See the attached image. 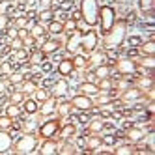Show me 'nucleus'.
Here are the masks:
<instances>
[{"mask_svg":"<svg viewBox=\"0 0 155 155\" xmlns=\"http://www.w3.org/2000/svg\"><path fill=\"white\" fill-rule=\"evenodd\" d=\"M36 148H38V137H34L32 133H26L15 142L13 153H34Z\"/></svg>","mask_w":155,"mask_h":155,"instance_id":"nucleus-4","label":"nucleus"},{"mask_svg":"<svg viewBox=\"0 0 155 155\" xmlns=\"http://www.w3.org/2000/svg\"><path fill=\"white\" fill-rule=\"evenodd\" d=\"M30 36V30L28 28H17V38L19 39H25V38H28Z\"/></svg>","mask_w":155,"mask_h":155,"instance_id":"nucleus-48","label":"nucleus"},{"mask_svg":"<svg viewBox=\"0 0 155 155\" xmlns=\"http://www.w3.org/2000/svg\"><path fill=\"white\" fill-rule=\"evenodd\" d=\"M101 146H103V142H101V137H97L95 133H92V135H88V137H86V150L94 151V150L101 148Z\"/></svg>","mask_w":155,"mask_h":155,"instance_id":"nucleus-17","label":"nucleus"},{"mask_svg":"<svg viewBox=\"0 0 155 155\" xmlns=\"http://www.w3.org/2000/svg\"><path fill=\"white\" fill-rule=\"evenodd\" d=\"M52 17H54L52 9H41V13H39V21H41V23H51Z\"/></svg>","mask_w":155,"mask_h":155,"instance_id":"nucleus-36","label":"nucleus"},{"mask_svg":"<svg viewBox=\"0 0 155 155\" xmlns=\"http://www.w3.org/2000/svg\"><path fill=\"white\" fill-rule=\"evenodd\" d=\"M116 155H131V153H135V150H133L131 146H120L118 150H114Z\"/></svg>","mask_w":155,"mask_h":155,"instance_id":"nucleus-44","label":"nucleus"},{"mask_svg":"<svg viewBox=\"0 0 155 155\" xmlns=\"http://www.w3.org/2000/svg\"><path fill=\"white\" fill-rule=\"evenodd\" d=\"M118 88H120V90H125V88H127V82H118Z\"/></svg>","mask_w":155,"mask_h":155,"instance_id":"nucleus-57","label":"nucleus"},{"mask_svg":"<svg viewBox=\"0 0 155 155\" xmlns=\"http://www.w3.org/2000/svg\"><path fill=\"white\" fill-rule=\"evenodd\" d=\"M114 23H116V12H114V8H110V6L99 8V26H101L103 34H107V32L114 26Z\"/></svg>","mask_w":155,"mask_h":155,"instance_id":"nucleus-5","label":"nucleus"},{"mask_svg":"<svg viewBox=\"0 0 155 155\" xmlns=\"http://www.w3.org/2000/svg\"><path fill=\"white\" fill-rule=\"evenodd\" d=\"M41 69H43V73H51V71H52V64H51V62H43Z\"/></svg>","mask_w":155,"mask_h":155,"instance_id":"nucleus-54","label":"nucleus"},{"mask_svg":"<svg viewBox=\"0 0 155 155\" xmlns=\"http://www.w3.org/2000/svg\"><path fill=\"white\" fill-rule=\"evenodd\" d=\"M138 8L142 9V12H151L153 0H138Z\"/></svg>","mask_w":155,"mask_h":155,"instance_id":"nucleus-42","label":"nucleus"},{"mask_svg":"<svg viewBox=\"0 0 155 155\" xmlns=\"http://www.w3.org/2000/svg\"><path fill=\"white\" fill-rule=\"evenodd\" d=\"M73 60V65H75V69H84L86 65H88V60L84 58V56H81V54H77L75 58H71Z\"/></svg>","mask_w":155,"mask_h":155,"instance_id":"nucleus-35","label":"nucleus"},{"mask_svg":"<svg viewBox=\"0 0 155 155\" xmlns=\"http://www.w3.org/2000/svg\"><path fill=\"white\" fill-rule=\"evenodd\" d=\"M2 92H6V84L0 81V94H2Z\"/></svg>","mask_w":155,"mask_h":155,"instance_id":"nucleus-58","label":"nucleus"},{"mask_svg":"<svg viewBox=\"0 0 155 155\" xmlns=\"http://www.w3.org/2000/svg\"><path fill=\"white\" fill-rule=\"evenodd\" d=\"M38 88H39L38 82L32 81V79H25L23 82H21V92H23V94H34Z\"/></svg>","mask_w":155,"mask_h":155,"instance_id":"nucleus-19","label":"nucleus"},{"mask_svg":"<svg viewBox=\"0 0 155 155\" xmlns=\"http://www.w3.org/2000/svg\"><path fill=\"white\" fill-rule=\"evenodd\" d=\"M6 34L9 39H15L17 38V28H6Z\"/></svg>","mask_w":155,"mask_h":155,"instance_id":"nucleus-53","label":"nucleus"},{"mask_svg":"<svg viewBox=\"0 0 155 155\" xmlns=\"http://www.w3.org/2000/svg\"><path fill=\"white\" fill-rule=\"evenodd\" d=\"M94 75L97 79H105V77H110V68L107 64H101V65H95L94 68Z\"/></svg>","mask_w":155,"mask_h":155,"instance_id":"nucleus-24","label":"nucleus"},{"mask_svg":"<svg viewBox=\"0 0 155 155\" xmlns=\"http://www.w3.org/2000/svg\"><path fill=\"white\" fill-rule=\"evenodd\" d=\"M99 43V36L95 30H88V32H79L75 30L71 32V36L68 38V45H65V51L75 54L77 51H84V52H94L95 47Z\"/></svg>","mask_w":155,"mask_h":155,"instance_id":"nucleus-1","label":"nucleus"},{"mask_svg":"<svg viewBox=\"0 0 155 155\" xmlns=\"http://www.w3.org/2000/svg\"><path fill=\"white\" fill-rule=\"evenodd\" d=\"M47 32H51V34H62L64 32V23H60V21H51L49 26H47Z\"/></svg>","mask_w":155,"mask_h":155,"instance_id":"nucleus-29","label":"nucleus"},{"mask_svg":"<svg viewBox=\"0 0 155 155\" xmlns=\"http://www.w3.org/2000/svg\"><path fill=\"white\" fill-rule=\"evenodd\" d=\"M8 81H9V84H21L25 81V73H21V71H13L12 75H8Z\"/></svg>","mask_w":155,"mask_h":155,"instance_id":"nucleus-33","label":"nucleus"},{"mask_svg":"<svg viewBox=\"0 0 155 155\" xmlns=\"http://www.w3.org/2000/svg\"><path fill=\"white\" fill-rule=\"evenodd\" d=\"M112 81L108 79V77H105V79H99V82H97V88H99V92H110L112 90Z\"/></svg>","mask_w":155,"mask_h":155,"instance_id":"nucleus-31","label":"nucleus"},{"mask_svg":"<svg viewBox=\"0 0 155 155\" xmlns=\"http://www.w3.org/2000/svg\"><path fill=\"white\" fill-rule=\"evenodd\" d=\"M125 137L131 140V142H140L146 138V131L140 129V127H129L127 133H125Z\"/></svg>","mask_w":155,"mask_h":155,"instance_id":"nucleus-13","label":"nucleus"},{"mask_svg":"<svg viewBox=\"0 0 155 155\" xmlns=\"http://www.w3.org/2000/svg\"><path fill=\"white\" fill-rule=\"evenodd\" d=\"M151 86H153V81H151L150 75L140 77V79L137 81V88H140V90H151Z\"/></svg>","mask_w":155,"mask_h":155,"instance_id":"nucleus-26","label":"nucleus"},{"mask_svg":"<svg viewBox=\"0 0 155 155\" xmlns=\"http://www.w3.org/2000/svg\"><path fill=\"white\" fill-rule=\"evenodd\" d=\"M60 45H62V43H60L58 39H45V41L41 43L39 51H43L45 54H52V52H56V51L60 49Z\"/></svg>","mask_w":155,"mask_h":155,"instance_id":"nucleus-15","label":"nucleus"},{"mask_svg":"<svg viewBox=\"0 0 155 155\" xmlns=\"http://www.w3.org/2000/svg\"><path fill=\"white\" fill-rule=\"evenodd\" d=\"M127 41H129V45H131V47H137V45H140V43H142V38L133 36V38H129Z\"/></svg>","mask_w":155,"mask_h":155,"instance_id":"nucleus-49","label":"nucleus"},{"mask_svg":"<svg viewBox=\"0 0 155 155\" xmlns=\"http://www.w3.org/2000/svg\"><path fill=\"white\" fill-rule=\"evenodd\" d=\"M17 2H19V4H26V2H28V0H17Z\"/></svg>","mask_w":155,"mask_h":155,"instance_id":"nucleus-59","label":"nucleus"},{"mask_svg":"<svg viewBox=\"0 0 155 155\" xmlns=\"http://www.w3.org/2000/svg\"><path fill=\"white\" fill-rule=\"evenodd\" d=\"M101 142L105 144V146H114V144H116V137H105V138H101Z\"/></svg>","mask_w":155,"mask_h":155,"instance_id":"nucleus-51","label":"nucleus"},{"mask_svg":"<svg viewBox=\"0 0 155 155\" xmlns=\"http://www.w3.org/2000/svg\"><path fill=\"white\" fill-rule=\"evenodd\" d=\"M8 2H13V0H8Z\"/></svg>","mask_w":155,"mask_h":155,"instance_id":"nucleus-60","label":"nucleus"},{"mask_svg":"<svg viewBox=\"0 0 155 155\" xmlns=\"http://www.w3.org/2000/svg\"><path fill=\"white\" fill-rule=\"evenodd\" d=\"M108 101H110L108 95H97V99H95L94 105H103V103H108Z\"/></svg>","mask_w":155,"mask_h":155,"instance_id":"nucleus-52","label":"nucleus"},{"mask_svg":"<svg viewBox=\"0 0 155 155\" xmlns=\"http://www.w3.org/2000/svg\"><path fill=\"white\" fill-rule=\"evenodd\" d=\"M144 90H140V88H125V92L121 94V99L124 101H135V99H138L142 95Z\"/></svg>","mask_w":155,"mask_h":155,"instance_id":"nucleus-18","label":"nucleus"},{"mask_svg":"<svg viewBox=\"0 0 155 155\" xmlns=\"http://www.w3.org/2000/svg\"><path fill=\"white\" fill-rule=\"evenodd\" d=\"M6 116H9V118H19V116H21V108H19V105L9 103V105L6 107Z\"/></svg>","mask_w":155,"mask_h":155,"instance_id":"nucleus-32","label":"nucleus"},{"mask_svg":"<svg viewBox=\"0 0 155 155\" xmlns=\"http://www.w3.org/2000/svg\"><path fill=\"white\" fill-rule=\"evenodd\" d=\"M125 34H127V23L125 21H116L114 26L105 34V41H103L105 49L112 51V49L121 47V43L125 41Z\"/></svg>","mask_w":155,"mask_h":155,"instance_id":"nucleus-2","label":"nucleus"},{"mask_svg":"<svg viewBox=\"0 0 155 155\" xmlns=\"http://www.w3.org/2000/svg\"><path fill=\"white\" fill-rule=\"evenodd\" d=\"M77 90H79V94H84V95H88V97L99 94L97 84H95V82H88V81H86V82H81L79 86H77Z\"/></svg>","mask_w":155,"mask_h":155,"instance_id":"nucleus-12","label":"nucleus"},{"mask_svg":"<svg viewBox=\"0 0 155 155\" xmlns=\"http://www.w3.org/2000/svg\"><path fill=\"white\" fill-rule=\"evenodd\" d=\"M13 56H15V60H17V62H21V64H25V62L28 60V52H26L25 49H17V51H15V54H13Z\"/></svg>","mask_w":155,"mask_h":155,"instance_id":"nucleus-40","label":"nucleus"},{"mask_svg":"<svg viewBox=\"0 0 155 155\" xmlns=\"http://www.w3.org/2000/svg\"><path fill=\"white\" fill-rule=\"evenodd\" d=\"M23 105H25V112H28V114L39 112V105L36 99H26V101H23Z\"/></svg>","mask_w":155,"mask_h":155,"instance_id":"nucleus-25","label":"nucleus"},{"mask_svg":"<svg viewBox=\"0 0 155 155\" xmlns=\"http://www.w3.org/2000/svg\"><path fill=\"white\" fill-rule=\"evenodd\" d=\"M12 49H13V51H17V49H23V39H19V38L12 39Z\"/></svg>","mask_w":155,"mask_h":155,"instance_id":"nucleus-50","label":"nucleus"},{"mask_svg":"<svg viewBox=\"0 0 155 155\" xmlns=\"http://www.w3.org/2000/svg\"><path fill=\"white\" fill-rule=\"evenodd\" d=\"M56 110H58V114L62 118L64 116H69L71 110H73V105H71V101H62V103H56Z\"/></svg>","mask_w":155,"mask_h":155,"instance_id":"nucleus-21","label":"nucleus"},{"mask_svg":"<svg viewBox=\"0 0 155 155\" xmlns=\"http://www.w3.org/2000/svg\"><path fill=\"white\" fill-rule=\"evenodd\" d=\"M92 56H90V60H88V64H92L94 68L95 65H101L105 60H107V54L105 52H101V51H94V52H90Z\"/></svg>","mask_w":155,"mask_h":155,"instance_id":"nucleus-20","label":"nucleus"},{"mask_svg":"<svg viewBox=\"0 0 155 155\" xmlns=\"http://www.w3.org/2000/svg\"><path fill=\"white\" fill-rule=\"evenodd\" d=\"M77 133V125H73V124H65L64 127H62V138H71L73 135Z\"/></svg>","mask_w":155,"mask_h":155,"instance_id":"nucleus-30","label":"nucleus"},{"mask_svg":"<svg viewBox=\"0 0 155 155\" xmlns=\"http://www.w3.org/2000/svg\"><path fill=\"white\" fill-rule=\"evenodd\" d=\"M51 6H52V0H41V8L43 9H51Z\"/></svg>","mask_w":155,"mask_h":155,"instance_id":"nucleus-56","label":"nucleus"},{"mask_svg":"<svg viewBox=\"0 0 155 155\" xmlns=\"http://www.w3.org/2000/svg\"><path fill=\"white\" fill-rule=\"evenodd\" d=\"M9 25V17L6 13H0V30H6Z\"/></svg>","mask_w":155,"mask_h":155,"instance_id":"nucleus-47","label":"nucleus"},{"mask_svg":"<svg viewBox=\"0 0 155 155\" xmlns=\"http://www.w3.org/2000/svg\"><path fill=\"white\" fill-rule=\"evenodd\" d=\"M75 71V65H73V60L71 58H62L60 64H58V73L62 77H71Z\"/></svg>","mask_w":155,"mask_h":155,"instance_id":"nucleus-11","label":"nucleus"},{"mask_svg":"<svg viewBox=\"0 0 155 155\" xmlns=\"http://www.w3.org/2000/svg\"><path fill=\"white\" fill-rule=\"evenodd\" d=\"M140 65H142V68H146L148 71H151V69L155 68V60H153V56H146V58H140Z\"/></svg>","mask_w":155,"mask_h":155,"instance_id":"nucleus-37","label":"nucleus"},{"mask_svg":"<svg viewBox=\"0 0 155 155\" xmlns=\"http://www.w3.org/2000/svg\"><path fill=\"white\" fill-rule=\"evenodd\" d=\"M13 73V65L9 64V62H4V64H0V75H12Z\"/></svg>","mask_w":155,"mask_h":155,"instance_id":"nucleus-41","label":"nucleus"},{"mask_svg":"<svg viewBox=\"0 0 155 155\" xmlns=\"http://www.w3.org/2000/svg\"><path fill=\"white\" fill-rule=\"evenodd\" d=\"M47 58V54L43 52V51H38V52H32V56H30V60L34 62V64H43V60Z\"/></svg>","mask_w":155,"mask_h":155,"instance_id":"nucleus-38","label":"nucleus"},{"mask_svg":"<svg viewBox=\"0 0 155 155\" xmlns=\"http://www.w3.org/2000/svg\"><path fill=\"white\" fill-rule=\"evenodd\" d=\"M26 26H28V17H17L15 28H26Z\"/></svg>","mask_w":155,"mask_h":155,"instance_id":"nucleus-45","label":"nucleus"},{"mask_svg":"<svg viewBox=\"0 0 155 155\" xmlns=\"http://www.w3.org/2000/svg\"><path fill=\"white\" fill-rule=\"evenodd\" d=\"M77 30V21L75 19H68L64 23V32H75Z\"/></svg>","mask_w":155,"mask_h":155,"instance_id":"nucleus-43","label":"nucleus"},{"mask_svg":"<svg viewBox=\"0 0 155 155\" xmlns=\"http://www.w3.org/2000/svg\"><path fill=\"white\" fill-rule=\"evenodd\" d=\"M54 110H56V97H49L47 101H43V105H41V108H39V112L43 114V116H49V114H52Z\"/></svg>","mask_w":155,"mask_h":155,"instance_id":"nucleus-16","label":"nucleus"},{"mask_svg":"<svg viewBox=\"0 0 155 155\" xmlns=\"http://www.w3.org/2000/svg\"><path fill=\"white\" fill-rule=\"evenodd\" d=\"M58 150H60V146H58L56 140L45 138V142H43L41 148H39V153L41 155H54V153H58Z\"/></svg>","mask_w":155,"mask_h":155,"instance_id":"nucleus-10","label":"nucleus"},{"mask_svg":"<svg viewBox=\"0 0 155 155\" xmlns=\"http://www.w3.org/2000/svg\"><path fill=\"white\" fill-rule=\"evenodd\" d=\"M71 105H73V108H77V110L88 112V110H92L94 101H92V97H88V95H84V94H77V95L71 99Z\"/></svg>","mask_w":155,"mask_h":155,"instance_id":"nucleus-6","label":"nucleus"},{"mask_svg":"<svg viewBox=\"0 0 155 155\" xmlns=\"http://www.w3.org/2000/svg\"><path fill=\"white\" fill-rule=\"evenodd\" d=\"M51 97V92L45 90V88H38V90L34 92V99L38 103H43V101H47V99Z\"/></svg>","mask_w":155,"mask_h":155,"instance_id":"nucleus-28","label":"nucleus"},{"mask_svg":"<svg viewBox=\"0 0 155 155\" xmlns=\"http://www.w3.org/2000/svg\"><path fill=\"white\" fill-rule=\"evenodd\" d=\"M13 127V118H9V116H0V129L2 131H9Z\"/></svg>","mask_w":155,"mask_h":155,"instance_id":"nucleus-34","label":"nucleus"},{"mask_svg":"<svg viewBox=\"0 0 155 155\" xmlns=\"http://www.w3.org/2000/svg\"><path fill=\"white\" fill-rule=\"evenodd\" d=\"M34 41H36V39H34V38H32V36H28V38H25V39H23V47H28V45H34Z\"/></svg>","mask_w":155,"mask_h":155,"instance_id":"nucleus-55","label":"nucleus"},{"mask_svg":"<svg viewBox=\"0 0 155 155\" xmlns=\"http://www.w3.org/2000/svg\"><path fill=\"white\" fill-rule=\"evenodd\" d=\"M103 125H105V121H103V120L94 118L90 124H88V129H90V133H101V131H103Z\"/></svg>","mask_w":155,"mask_h":155,"instance_id":"nucleus-27","label":"nucleus"},{"mask_svg":"<svg viewBox=\"0 0 155 155\" xmlns=\"http://www.w3.org/2000/svg\"><path fill=\"white\" fill-rule=\"evenodd\" d=\"M81 17L88 26L99 23V2L97 0H81Z\"/></svg>","mask_w":155,"mask_h":155,"instance_id":"nucleus-3","label":"nucleus"},{"mask_svg":"<svg viewBox=\"0 0 155 155\" xmlns=\"http://www.w3.org/2000/svg\"><path fill=\"white\" fill-rule=\"evenodd\" d=\"M68 92H69V82L65 79H58L56 82L52 84V88H51V95L52 97H64Z\"/></svg>","mask_w":155,"mask_h":155,"instance_id":"nucleus-9","label":"nucleus"},{"mask_svg":"<svg viewBox=\"0 0 155 155\" xmlns=\"http://www.w3.org/2000/svg\"><path fill=\"white\" fill-rule=\"evenodd\" d=\"M13 146V138L8 131H2L0 129V153H6L9 148Z\"/></svg>","mask_w":155,"mask_h":155,"instance_id":"nucleus-14","label":"nucleus"},{"mask_svg":"<svg viewBox=\"0 0 155 155\" xmlns=\"http://www.w3.org/2000/svg\"><path fill=\"white\" fill-rule=\"evenodd\" d=\"M60 131V121L58 120H47L45 124L39 127V137L43 138H52Z\"/></svg>","mask_w":155,"mask_h":155,"instance_id":"nucleus-7","label":"nucleus"},{"mask_svg":"<svg viewBox=\"0 0 155 155\" xmlns=\"http://www.w3.org/2000/svg\"><path fill=\"white\" fill-rule=\"evenodd\" d=\"M116 68L121 75H133V73H137V64L129 60V58H120L116 62Z\"/></svg>","mask_w":155,"mask_h":155,"instance_id":"nucleus-8","label":"nucleus"},{"mask_svg":"<svg viewBox=\"0 0 155 155\" xmlns=\"http://www.w3.org/2000/svg\"><path fill=\"white\" fill-rule=\"evenodd\" d=\"M28 30H30V36L34 38V39L43 38V36H45V32H47L43 25H30V26H28Z\"/></svg>","mask_w":155,"mask_h":155,"instance_id":"nucleus-22","label":"nucleus"},{"mask_svg":"<svg viewBox=\"0 0 155 155\" xmlns=\"http://www.w3.org/2000/svg\"><path fill=\"white\" fill-rule=\"evenodd\" d=\"M58 153H77V148L73 144H64V148L58 150Z\"/></svg>","mask_w":155,"mask_h":155,"instance_id":"nucleus-46","label":"nucleus"},{"mask_svg":"<svg viewBox=\"0 0 155 155\" xmlns=\"http://www.w3.org/2000/svg\"><path fill=\"white\" fill-rule=\"evenodd\" d=\"M9 101L12 103H15V105H19V103H23L25 101V94L23 92H12V95H9Z\"/></svg>","mask_w":155,"mask_h":155,"instance_id":"nucleus-39","label":"nucleus"},{"mask_svg":"<svg viewBox=\"0 0 155 155\" xmlns=\"http://www.w3.org/2000/svg\"><path fill=\"white\" fill-rule=\"evenodd\" d=\"M140 52H144L146 56H153V54H155V41H153V39L142 41V43H140Z\"/></svg>","mask_w":155,"mask_h":155,"instance_id":"nucleus-23","label":"nucleus"}]
</instances>
